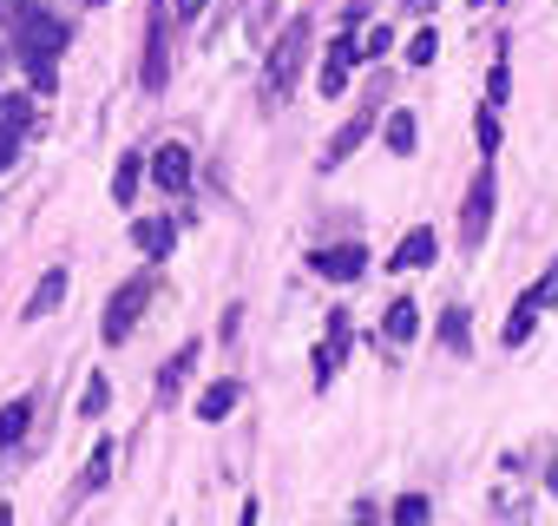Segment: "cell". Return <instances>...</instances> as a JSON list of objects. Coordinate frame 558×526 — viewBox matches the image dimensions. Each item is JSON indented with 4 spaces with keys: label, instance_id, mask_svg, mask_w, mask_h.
Masks as SVG:
<instances>
[{
    "label": "cell",
    "instance_id": "1",
    "mask_svg": "<svg viewBox=\"0 0 558 526\" xmlns=\"http://www.w3.org/2000/svg\"><path fill=\"white\" fill-rule=\"evenodd\" d=\"M14 27H21V60H27V73H34V86L47 93V86H53V60H60V47H66V21H53L47 8H34V0H21Z\"/></svg>",
    "mask_w": 558,
    "mask_h": 526
},
{
    "label": "cell",
    "instance_id": "16",
    "mask_svg": "<svg viewBox=\"0 0 558 526\" xmlns=\"http://www.w3.org/2000/svg\"><path fill=\"white\" fill-rule=\"evenodd\" d=\"M236 402H243V388H236V382H210V388L197 395V421H223Z\"/></svg>",
    "mask_w": 558,
    "mask_h": 526
},
{
    "label": "cell",
    "instance_id": "4",
    "mask_svg": "<svg viewBox=\"0 0 558 526\" xmlns=\"http://www.w3.org/2000/svg\"><path fill=\"white\" fill-rule=\"evenodd\" d=\"M151 290H158V277H151V271H145V277H132L125 290H112V303H106V323H99V336H106V343H125V336L138 330V316H145Z\"/></svg>",
    "mask_w": 558,
    "mask_h": 526
},
{
    "label": "cell",
    "instance_id": "5",
    "mask_svg": "<svg viewBox=\"0 0 558 526\" xmlns=\"http://www.w3.org/2000/svg\"><path fill=\"white\" fill-rule=\"evenodd\" d=\"M145 93H165L171 80V8L165 0H151V27H145V67H138Z\"/></svg>",
    "mask_w": 558,
    "mask_h": 526
},
{
    "label": "cell",
    "instance_id": "13",
    "mask_svg": "<svg viewBox=\"0 0 558 526\" xmlns=\"http://www.w3.org/2000/svg\"><path fill=\"white\" fill-rule=\"evenodd\" d=\"M375 112H381V106H362V112H355V119H349V125L329 139V165H342V158H349V152H355V145L375 132Z\"/></svg>",
    "mask_w": 558,
    "mask_h": 526
},
{
    "label": "cell",
    "instance_id": "31",
    "mask_svg": "<svg viewBox=\"0 0 558 526\" xmlns=\"http://www.w3.org/2000/svg\"><path fill=\"white\" fill-rule=\"evenodd\" d=\"M408 14H434V0H408Z\"/></svg>",
    "mask_w": 558,
    "mask_h": 526
},
{
    "label": "cell",
    "instance_id": "2",
    "mask_svg": "<svg viewBox=\"0 0 558 526\" xmlns=\"http://www.w3.org/2000/svg\"><path fill=\"white\" fill-rule=\"evenodd\" d=\"M303 53H310V21H290V34L269 47V60H263V99L276 106V99H290L296 93V73H303Z\"/></svg>",
    "mask_w": 558,
    "mask_h": 526
},
{
    "label": "cell",
    "instance_id": "25",
    "mask_svg": "<svg viewBox=\"0 0 558 526\" xmlns=\"http://www.w3.org/2000/svg\"><path fill=\"white\" fill-rule=\"evenodd\" d=\"M434 53H440V34H434V27H421V34L408 40V67H434Z\"/></svg>",
    "mask_w": 558,
    "mask_h": 526
},
{
    "label": "cell",
    "instance_id": "7",
    "mask_svg": "<svg viewBox=\"0 0 558 526\" xmlns=\"http://www.w3.org/2000/svg\"><path fill=\"white\" fill-rule=\"evenodd\" d=\"M310 271H316L323 284H355V277L368 271V250H362V243H336V250H316V256H310Z\"/></svg>",
    "mask_w": 558,
    "mask_h": 526
},
{
    "label": "cell",
    "instance_id": "21",
    "mask_svg": "<svg viewBox=\"0 0 558 526\" xmlns=\"http://www.w3.org/2000/svg\"><path fill=\"white\" fill-rule=\"evenodd\" d=\"M421 145V125H414V112H388V152L395 158H408Z\"/></svg>",
    "mask_w": 558,
    "mask_h": 526
},
{
    "label": "cell",
    "instance_id": "9",
    "mask_svg": "<svg viewBox=\"0 0 558 526\" xmlns=\"http://www.w3.org/2000/svg\"><path fill=\"white\" fill-rule=\"evenodd\" d=\"M342 356H349V316H329V330H323V343H316V388L336 382Z\"/></svg>",
    "mask_w": 558,
    "mask_h": 526
},
{
    "label": "cell",
    "instance_id": "32",
    "mask_svg": "<svg viewBox=\"0 0 558 526\" xmlns=\"http://www.w3.org/2000/svg\"><path fill=\"white\" fill-rule=\"evenodd\" d=\"M86 8H106V0H86Z\"/></svg>",
    "mask_w": 558,
    "mask_h": 526
},
{
    "label": "cell",
    "instance_id": "12",
    "mask_svg": "<svg viewBox=\"0 0 558 526\" xmlns=\"http://www.w3.org/2000/svg\"><path fill=\"white\" fill-rule=\"evenodd\" d=\"M151 178H158L165 191H191V152H184V145L171 139V145H165V152L151 158Z\"/></svg>",
    "mask_w": 558,
    "mask_h": 526
},
{
    "label": "cell",
    "instance_id": "3",
    "mask_svg": "<svg viewBox=\"0 0 558 526\" xmlns=\"http://www.w3.org/2000/svg\"><path fill=\"white\" fill-rule=\"evenodd\" d=\"M493 211H499V178H493V158H486V165L473 171V184H466V204H460V250H466V256L486 243Z\"/></svg>",
    "mask_w": 558,
    "mask_h": 526
},
{
    "label": "cell",
    "instance_id": "28",
    "mask_svg": "<svg viewBox=\"0 0 558 526\" xmlns=\"http://www.w3.org/2000/svg\"><path fill=\"white\" fill-rule=\"evenodd\" d=\"M395 519H401V526H421V519H427V500H421V493H401V500H395Z\"/></svg>",
    "mask_w": 558,
    "mask_h": 526
},
{
    "label": "cell",
    "instance_id": "24",
    "mask_svg": "<svg viewBox=\"0 0 558 526\" xmlns=\"http://www.w3.org/2000/svg\"><path fill=\"white\" fill-rule=\"evenodd\" d=\"M106 480H112V441H99V447H93V461H86V493H99Z\"/></svg>",
    "mask_w": 558,
    "mask_h": 526
},
{
    "label": "cell",
    "instance_id": "17",
    "mask_svg": "<svg viewBox=\"0 0 558 526\" xmlns=\"http://www.w3.org/2000/svg\"><path fill=\"white\" fill-rule=\"evenodd\" d=\"M381 336H388L395 349H401V343H414V336H421V310H414V303L401 297V303L388 310V323H381Z\"/></svg>",
    "mask_w": 558,
    "mask_h": 526
},
{
    "label": "cell",
    "instance_id": "33",
    "mask_svg": "<svg viewBox=\"0 0 558 526\" xmlns=\"http://www.w3.org/2000/svg\"><path fill=\"white\" fill-rule=\"evenodd\" d=\"M551 493H558V474H551Z\"/></svg>",
    "mask_w": 558,
    "mask_h": 526
},
{
    "label": "cell",
    "instance_id": "19",
    "mask_svg": "<svg viewBox=\"0 0 558 526\" xmlns=\"http://www.w3.org/2000/svg\"><path fill=\"white\" fill-rule=\"evenodd\" d=\"M191 369H197V343H184V349L165 362V375H158V402H171V395L184 388V375H191Z\"/></svg>",
    "mask_w": 558,
    "mask_h": 526
},
{
    "label": "cell",
    "instance_id": "6",
    "mask_svg": "<svg viewBox=\"0 0 558 526\" xmlns=\"http://www.w3.org/2000/svg\"><path fill=\"white\" fill-rule=\"evenodd\" d=\"M551 303H558V256H551V271H545V277H538L519 303H512V316H506V343L519 349V343L538 330V310H551Z\"/></svg>",
    "mask_w": 558,
    "mask_h": 526
},
{
    "label": "cell",
    "instance_id": "30",
    "mask_svg": "<svg viewBox=\"0 0 558 526\" xmlns=\"http://www.w3.org/2000/svg\"><path fill=\"white\" fill-rule=\"evenodd\" d=\"M171 14H178V21H184V27H191V21H197V14H204V0H178V8H171Z\"/></svg>",
    "mask_w": 558,
    "mask_h": 526
},
{
    "label": "cell",
    "instance_id": "10",
    "mask_svg": "<svg viewBox=\"0 0 558 526\" xmlns=\"http://www.w3.org/2000/svg\"><path fill=\"white\" fill-rule=\"evenodd\" d=\"M427 263H434V230H427V224H414V230L388 250V271H427Z\"/></svg>",
    "mask_w": 558,
    "mask_h": 526
},
{
    "label": "cell",
    "instance_id": "29",
    "mask_svg": "<svg viewBox=\"0 0 558 526\" xmlns=\"http://www.w3.org/2000/svg\"><path fill=\"white\" fill-rule=\"evenodd\" d=\"M388 47H395V40H388V27H375V34H368V47H362V53H368V60H388Z\"/></svg>",
    "mask_w": 558,
    "mask_h": 526
},
{
    "label": "cell",
    "instance_id": "23",
    "mask_svg": "<svg viewBox=\"0 0 558 526\" xmlns=\"http://www.w3.org/2000/svg\"><path fill=\"white\" fill-rule=\"evenodd\" d=\"M106 402H112V382H106V375H93V382H86V395H80V415H86V421H99V415H106Z\"/></svg>",
    "mask_w": 558,
    "mask_h": 526
},
{
    "label": "cell",
    "instance_id": "14",
    "mask_svg": "<svg viewBox=\"0 0 558 526\" xmlns=\"http://www.w3.org/2000/svg\"><path fill=\"white\" fill-rule=\"evenodd\" d=\"M132 237H138V250H145V256H165V250L178 243V217H138V224H132Z\"/></svg>",
    "mask_w": 558,
    "mask_h": 526
},
{
    "label": "cell",
    "instance_id": "22",
    "mask_svg": "<svg viewBox=\"0 0 558 526\" xmlns=\"http://www.w3.org/2000/svg\"><path fill=\"white\" fill-rule=\"evenodd\" d=\"M138 178H145V158H138V152H125V158H119V171H112V198H119V204H132Z\"/></svg>",
    "mask_w": 558,
    "mask_h": 526
},
{
    "label": "cell",
    "instance_id": "18",
    "mask_svg": "<svg viewBox=\"0 0 558 526\" xmlns=\"http://www.w3.org/2000/svg\"><path fill=\"white\" fill-rule=\"evenodd\" d=\"M466 323H473V316H466L460 303L440 316V343H447V356H473V330H466Z\"/></svg>",
    "mask_w": 558,
    "mask_h": 526
},
{
    "label": "cell",
    "instance_id": "26",
    "mask_svg": "<svg viewBox=\"0 0 558 526\" xmlns=\"http://www.w3.org/2000/svg\"><path fill=\"white\" fill-rule=\"evenodd\" d=\"M506 93H512V73H506V60H493V73H486V106H506Z\"/></svg>",
    "mask_w": 558,
    "mask_h": 526
},
{
    "label": "cell",
    "instance_id": "11",
    "mask_svg": "<svg viewBox=\"0 0 558 526\" xmlns=\"http://www.w3.org/2000/svg\"><path fill=\"white\" fill-rule=\"evenodd\" d=\"M66 303V271H47L40 284H34V297L21 303V323H40V316H53Z\"/></svg>",
    "mask_w": 558,
    "mask_h": 526
},
{
    "label": "cell",
    "instance_id": "27",
    "mask_svg": "<svg viewBox=\"0 0 558 526\" xmlns=\"http://www.w3.org/2000/svg\"><path fill=\"white\" fill-rule=\"evenodd\" d=\"M473 139H480V152H486V158L499 152V119H493V106H486V112L473 119Z\"/></svg>",
    "mask_w": 558,
    "mask_h": 526
},
{
    "label": "cell",
    "instance_id": "15",
    "mask_svg": "<svg viewBox=\"0 0 558 526\" xmlns=\"http://www.w3.org/2000/svg\"><path fill=\"white\" fill-rule=\"evenodd\" d=\"M349 60H362V47H355V40H336L329 60H323V93H329V99L349 86Z\"/></svg>",
    "mask_w": 558,
    "mask_h": 526
},
{
    "label": "cell",
    "instance_id": "8",
    "mask_svg": "<svg viewBox=\"0 0 558 526\" xmlns=\"http://www.w3.org/2000/svg\"><path fill=\"white\" fill-rule=\"evenodd\" d=\"M27 125H34V106H27L21 93H0V171L14 165V152H21V139H27Z\"/></svg>",
    "mask_w": 558,
    "mask_h": 526
},
{
    "label": "cell",
    "instance_id": "20",
    "mask_svg": "<svg viewBox=\"0 0 558 526\" xmlns=\"http://www.w3.org/2000/svg\"><path fill=\"white\" fill-rule=\"evenodd\" d=\"M27 421H34V395H21V402L0 408V447H14V441L27 434Z\"/></svg>",
    "mask_w": 558,
    "mask_h": 526
}]
</instances>
